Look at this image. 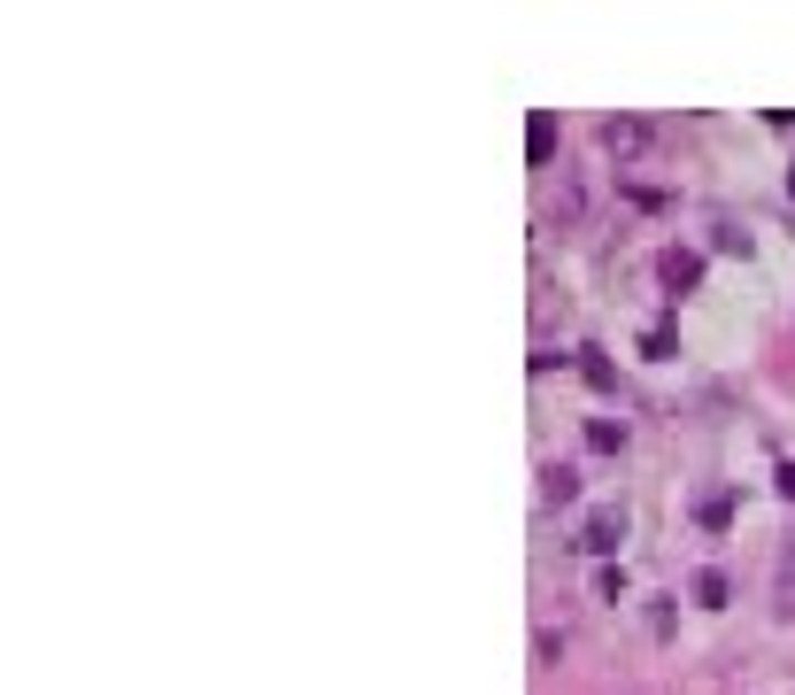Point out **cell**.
I'll use <instances>...</instances> for the list:
<instances>
[{
  "instance_id": "ba28073f",
  "label": "cell",
  "mask_w": 795,
  "mask_h": 695,
  "mask_svg": "<svg viewBox=\"0 0 795 695\" xmlns=\"http://www.w3.org/2000/svg\"><path fill=\"white\" fill-rule=\"evenodd\" d=\"M549 148H556V124H549V117H533V124H525V155H533V163H549Z\"/></svg>"
},
{
  "instance_id": "8fae6325",
  "label": "cell",
  "mask_w": 795,
  "mask_h": 695,
  "mask_svg": "<svg viewBox=\"0 0 795 695\" xmlns=\"http://www.w3.org/2000/svg\"><path fill=\"white\" fill-rule=\"evenodd\" d=\"M695 603L718 611V603H726V580H718V572H695Z\"/></svg>"
},
{
  "instance_id": "6da1fadb",
  "label": "cell",
  "mask_w": 795,
  "mask_h": 695,
  "mask_svg": "<svg viewBox=\"0 0 795 695\" xmlns=\"http://www.w3.org/2000/svg\"><path fill=\"white\" fill-rule=\"evenodd\" d=\"M595 209V171L587 163H556V178H549V216L556 224H580Z\"/></svg>"
},
{
  "instance_id": "7a4b0ae2",
  "label": "cell",
  "mask_w": 795,
  "mask_h": 695,
  "mask_svg": "<svg viewBox=\"0 0 795 695\" xmlns=\"http://www.w3.org/2000/svg\"><path fill=\"white\" fill-rule=\"evenodd\" d=\"M648 140H656V132H648V117H603V132H595V148H603V155H618V163H634Z\"/></svg>"
},
{
  "instance_id": "4fadbf2b",
  "label": "cell",
  "mask_w": 795,
  "mask_h": 695,
  "mask_svg": "<svg viewBox=\"0 0 795 695\" xmlns=\"http://www.w3.org/2000/svg\"><path fill=\"white\" fill-rule=\"evenodd\" d=\"M788 185H795V171H788Z\"/></svg>"
},
{
  "instance_id": "7c38bea8",
  "label": "cell",
  "mask_w": 795,
  "mask_h": 695,
  "mask_svg": "<svg viewBox=\"0 0 795 695\" xmlns=\"http://www.w3.org/2000/svg\"><path fill=\"white\" fill-rule=\"evenodd\" d=\"M781 495H788V503H795V464H781Z\"/></svg>"
},
{
  "instance_id": "30bf717a",
  "label": "cell",
  "mask_w": 795,
  "mask_h": 695,
  "mask_svg": "<svg viewBox=\"0 0 795 695\" xmlns=\"http://www.w3.org/2000/svg\"><path fill=\"white\" fill-rule=\"evenodd\" d=\"M580 371H587V379H595V386H618V371H611V363H603V348H580Z\"/></svg>"
},
{
  "instance_id": "9c48e42d",
  "label": "cell",
  "mask_w": 795,
  "mask_h": 695,
  "mask_svg": "<svg viewBox=\"0 0 795 695\" xmlns=\"http://www.w3.org/2000/svg\"><path fill=\"white\" fill-rule=\"evenodd\" d=\"M587 449H626V425L618 417H587Z\"/></svg>"
},
{
  "instance_id": "5b68a950",
  "label": "cell",
  "mask_w": 795,
  "mask_h": 695,
  "mask_svg": "<svg viewBox=\"0 0 795 695\" xmlns=\"http://www.w3.org/2000/svg\"><path fill=\"white\" fill-rule=\"evenodd\" d=\"M580 495V472L572 464H541V503H572Z\"/></svg>"
},
{
  "instance_id": "277c9868",
  "label": "cell",
  "mask_w": 795,
  "mask_h": 695,
  "mask_svg": "<svg viewBox=\"0 0 795 695\" xmlns=\"http://www.w3.org/2000/svg\"><path fill=\"white\" fill-rule=\"evenodd\" d=\"M656 279H664L672 294H687V286L703 279V255H695V248H664V263H656Z\"/></svg>"
},
{
  "instance_id": "52a82bcc",
  "label": "cell",
  "mask_w": 795,
  "mask_h": 695,
  "mask_svg": "<svg viewBox=\"0 0 795 695\" xmlns=\"http://www.w3.org/2000/svg\"><path fill=\"white\" fill-rule=\"evenodd\" d=\"M695 518H703V525H726V518H734V495H726V487L695 495Z\"/></svg>"
},
{
  "instance_id": "8992f818",
  "label": "cell",
  "mask_w": 795,
  "mask_h": 695,
  "mask_svg": "<svg viewBox=\"0 0 795 695\" xmlns=\"http://www.w3.org/2000/svg\"><path fill=\"white\" fill-rule=\"evenodd\" d=\"M773 603H781V611L795 618V541L781 548V572H773Z\"/></svg>"
},
{
  "instance_id": "3957f363",
  "label": "cell",
  "mask_w": 795,
  "mask_h": 695,
  "mask_svg": "<svg viewBox=\"0 0 795 695\" xmlns=\"http://www.w3.org/2000/svg\"><path fill=\"white\" fill-rule=\"evenodd\" d=\"M618 541H626V511H618V503H603V511H587V518H580V541H572V548H587V556H611Z\"/></svg>"
}]
</instances>
